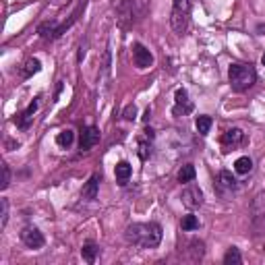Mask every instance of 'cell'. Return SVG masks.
Masks as SVG:
<instances>
[{
  "mask_svg": "<svg viewBox=\"0 0 265 265\" xmlns=\"http://www.w3.org/2000/svg\"><path fill=\"white\" fill-rule=\"evenodd\" d=\"M126 242L135 244L139 249H155L162 242V226L149 222V224H131L124 230Z\"/></svg>",
  "mask_w": 265,
  "mask_h": 265,
  "instance_id": "cell-1",
  "label": "cell"
},
{
  "mask_svg": "<svg viewBox=\"0 0 265 265\" xmlns=\"http://www.w3.org/2000/svg\"><path fill=\"white\" fill-rule=\"evenodd\" d=\"M228 81L234 91H247L257 81V71L253 68V64L234 62L228 68Z\"/></svg>",
  "mask_w": 265,
  "mask_h": 265,
  "instance_id": "cell-2",
  "label": "cell"
},
{
  "mask_svg": "<svg viewBox=\"0 0 265 265\" xmlns=\"http://www.w3.org/2000/svg\"><path fill=\"white\" fill-rule=\"evenodd\" d=\"M193 6H195V0H174L172 15H170V25H172V29L176 33L182 35L186 31Z\"/></svg>",
  "mask_w": 265,
  "mask_h": 265,
  "instance_id": "cell-3",
  "label": "cell"
},
{
  "mask_svg": "<svg viewBox=\"0 0 265 265\" xmlns=\"http://www.w3.org/2000/svg\"><path fill=\"white\" fill-rule=\"evenodd\" d=\"M182 203H184V207H189V209H197L203 205V191L199 189L197 184H191L182 191Z\"/></svg>",
  "mask_w": 265,
  "mask_h": 265,
  "instance_id": "cell-4",
  "label": "cell"
},
{
  "mask_svg": "<svg viewBox=\"0 0 265 265\" xmlns=\"http://www.w3.org/2000/svg\"><path fill=\"white\" fill-rule=\"evenodd\" d=\"M133 60L137 68H149L153 64V54L139 42L133 44Z\"/></svg>",
  "mask_w": 265,
  "mask_h": 265,
  "instance_id": "cell-5",
  "label": "cell"
},
{
  "mask_svg": "<svg viewBox=\"0 0 265 265\" xmlns=\"http://www.w3.org/2000/svg\"><path fill=\"white\" fill-rule=\"evenodd\" d=\"M21 240H23L25 247H29V249H42L44 242H46L44 240V234L37 230V228H33V226H27V228H23Z\"/></svg>",
  "mask_w": 265,
  "mask_h": 265,
  "instance_id": "cell-6",
  "label": "cell"
},
{
  "mask_svg": "<svg viewBox=\"0 0 265 265\" xmlns=\"http://www.w3.org/2000/svg\"><path fill=\"white\" fill-rule=\"evenodd\" d=\"M174 116H184V114H191L193 112V102L189 100V93L186 89H176L174 93Z\"/></svg>",
  "mask_w": 265,
  "mask_h": 265,
  "instance_id": "cell-7",
  "label": "cell"
},
{
  "mask_svg": "<svg viewBox=\"0 0 265 265\" xmlns=\"http://www.w3.org/2000/svg\"><path fill=\"white\" fill-rule=\"evenodd\" d=\"M37 108H40V97H35V100L23 110V114L17 118V126H19L21 131H27L29 126H31L33 116H35V112H37Z\"/></svg>",
  "mask_w": 265,
  "mask_h": 265,
  "instance_id": "cell-8",
  "label": "cell"
},
{
  "mask_svg": "<svg viewBox=\"0 0 265 265\" xmlns=\"http://www.w3.org/2000/svg\"><path fill=\"white\" fill-rule=\"evenodd\" d=\"M100 131L95 129V126H85V129L81 131V141H79V147L81 151H89L91 147L100 141Z\"/></svg>",
  "mask_w": 265,
  "mask_h": 265,
  "instance_id": "cell-9",
  "label": "cell"
},
{
  "mask_svg": "<svg viewBox=\"0 0 265 265\" xmlns=\"http://www.w3.org/2000/svg\"><path fill=\"white\" fill-rule=\"evenodd\" d=\"M236 186H238L236 178H234L232 172H228V170H222L218 174V178H215V189L220 193H232Z\"/></svg>",
  "mask_w": 265,
  "mask_h": 265,
  "instance_id": "cell-10",
  "label": "cell"
},
{
  "mask_svg": "<svg viewBox=\"0 0 265 265\" xmlns=\"http://www.w3.org/2000/svg\"><path fill=\"white\" fill-rule=\"evenodd\" d=\"M100 174H93L89 180L85 182V186H83V191H81V197L85 199V201H93L95 197H97V189H100Z\"/></svg>",
  "mask_w": 265,
  "mask_h": 265,
  "instance_id": "cell-11",
  "label": "cell"
},
{
  "mask_svg": "<svg viewBox=\"0 0 265 265\" xmlns=\"http://www.w3.org/2000/svg\"><path fill=\"white\" fill-rule=\"evenodd\" d=\"M244 139V133L240 129H228L222 135V145H238Z\"/></svg>",
  "mask_w": 265,
  "mask_h": 265,
  "instance_id": "cell-12",
  "label": "cell"
},
{
  "mask_svg": "<svg viewBox=\"0 0 265 265\" xmlns=\"http://www.w3.org/2000/svg\"><path fill=\"white\" fill-rule=\"evenodd\" d=\"M195 176H197V170H195V166L193 164H186V166H182V168L178 170V182L180 184H189V182H193L195 180Z\"/></svg>",
  "mask_w": 265,
  "mask_h": 265,
  "instance_id": "cell-13",
  "label": "cell"
},
{
  "mask_svg": "<svg viewBox=\"0 0 265 265\" xmlns=\"http://www.w3.org/2000/svg\"><path fill=\"white\" fill-rule=\"evenodd\" d=\"M40 71H42V62L37 60V58H29V60L25 62V66H23V71H21V77L23 79H29L31 75L40 73Z\"/></svg>",
  "mask_w": 265,
  "mask_h": 265,
  "instance_id": "cell-14",
  "label": "cell"
},
{
  "mask_svg": "<svg viewBox=\"0 0 265 265\" xmlns=\"http://www.w3.org/2000/svg\"><path fill=\"white\" fill-rule=\"evenodd\" d=\"M114 174H116V178H118L120 182H126L131 178V174H133L131 164L129 162H118L116 164V168H114Z\"/></svg>",
  "mask_w": 265,
  "mask_h": 265,
  "instance_id": "cell-15",
  "label": "cell"
},
{
  "mask_svg": "<svg viewBox=\"0 0 265 265\" xmlns=\"http://www.w3.org/2000/svg\"><path fill=\"white\" fill-rule=\"evenodd\" d=\"M97 251H100V249H97V244L95 242H85L83 244V249H81V257L87 261V263H93L95 261V257H97Z\"/></svg>",
  "mask_w": 265,
  "mask_h": 265,
  "instance_id": "cell-16",
  "label": "cell"
},
{
  "mask_svg": "<svg viewBox=\"0 0 265 265\" xmlns=\"http://www.w3.org/2000/svg\"><path fill=\"white\" fill-rule=\"evenodd\" d=\"M73 141H75V133L71 131V129H64V131H60L56 135V143H58V147H71L73 145Z\"/></svg>",
  "mask_w": 265,
  "mask_h": 265,
  "instance_id": "cell-17",
  "label": "cell"
},
{
  "mask_svg": "<svg viewBox=\"0 0 265 265\" xmlns=\"http://www.w3.org/2000/svg\"><path fill=\"white\" fill-rule=\"evenodd\" d=\"M234 170H236L238 174H249L253 170V160L249 158V155H242V158H238L236 162H234Z\"/></svg>",
  "mask_w": 265,
  "mask_h": 265,
  "instance_id": "cell-18",
  "label": "cell"
},
{
  "mask_svg": "<svg viewBox=\"0 0 265 265\" xmlns=\"http://www.w3.org/2000/svg\"><path fill=\"white\" fill-rule=\"evenodd\" d=\"M56 29H58V25L54 23V21H46V23H42L40 27H37V33H40L42 37H50V40H54V35H56Z\"/></svg>",
  "mask_w": 265,
  "mask_h": 265,
  "instance_id": "cell-19",
  "label": "cell"
},
{
  "mask_svg": "<svg viewBox=\"0 0 265 265\" xmlns=\"http://www.w3.org/2000/svg\"><path fill=\"white\" fill-rule=\"evenodd\" d=\"M180 228H182L184 232H193V230H197V228H199V218H197V215H193V213L184 215V218L180 220Z\"/></svg>",
  "mask_w": 265,
  "mask_h": 265,
  "instance_id": "cell-20",
  "label": "cell"
},
{
  "mask_svg": "<svg viewBox=\"0 0 265 265\" xmlns=\"http://www.w3.org/2000/svg\"><path fill=\"white\" fill-rule=\"evenodd\" d=\"M224 263H226V265H240V263H242L240 251H238L236 247L228 249V251H226V255H224Z\"/></svg>",
  "mask_w": 265,
  "mask_h": 265,
  "instance_id": "cell-21",
  "label": "cell"
},
{
  "mask_svg": "<svg viewBox=\"0 0 265 265\" xmlns=\"http://www.w3.org/2000/svg\"><path fill=\"white\" fill-rule=\"evenodd\" d=\"M211 124H213L211 116H197V120H195V126H197L199 135H207L209 129H211Z\"/></svg>",
  "mask_w": 265,
  "mask_h": 265,
  "instance_id": "cell-22",
  "label": "cell"
},
{
  "mask_svg": "<svg viewBox=\"0 0 265 265\" xmlns=\"http://www.w3.org/2000/svg\"><path fill=\"white\" fill-rule=\"evenodd\" d=\"M8 224V199H0V228H6Z\"/></svg>",
  "mask_w": 265,
  "mask_h": 265,
  "instance_id": "cell-23",
  "label": "cell"
},
{
  "mask_svg": "<svg viewBox=\"0 0 265 265\" xmlns=\"http://www.w3.org/2000/svg\"><path fill=\"white\" fill-rule=\"evenodd\" d=\"M149 155H151V143L145 141V139H141V141H139V158H141V160H147Z\"/></svg>",
  "mask_w": 265,
  "mask_h": 265,
  "instance_id": "cell-24",
  "label": "cell"
},
{
  "mask_svg": "<svg viewBox=\"0 0 265 265\" xmlns=\"http://www.w3.org/2000/svg\"><path fill=\"white\" fill-rule=\"evenodd\" d=\"M8 184H11V168H8L6 164H2V182H0V189H8Z\"/></svg>",
  "mask_w": 265,
  "mask_h": 265,
  "instance_id": "cell-25",
  "label": "cell"
},
{
  "mask_svg": "<svg viewBox=\"0 0 265 265\" xmlns=\"http://www.w3.org/2000/svg\"><path fill=\"white\" fill-rule=\"evenodd\" d=\"M122 118H124V120H135V118H137V106H135V104H129V106L124 108Z\"/></svg>",
  "mask_w": 265,
  "mask_h": 265,
  "instance_id": "cell-26",
  "label": "cell"
},
{
  "mask_svg": "<svg viewBox=\"0 0 265 265\" xmlns=\"http://www.w3.org/2000/svg\"><path fill=\"white\" fill-rule=\"evenodd\" d=\"M60 91H62V81H58V85H56V93H54V100L58 97V93H60Z\"/></svg>",
  "mask_w": 265,
  "mask_h": 265,
  "instance_id": "cell-27",
  "label": "cell"
},
{
  "mask_svg": "<svg viewBox=\"0 0 265 265\" xmlns=\"http://www.w3.org/2000/svg\"><path fill=\"white\" fill-rule=\"evenodd\" d=\"M149 116H151V110H149V108H147V110H145V114H143V120L147 122V120H149Z\"/></svg>",
  "mask_w": 265,
  "mask_h": 265,
  "instance_id": "cell-28",
  "label": "cell"
},
{
  "mask_svg": "<svg viewBox=\"0 0 265 265\" xmlns=\"http://www.w3.org/2000/svg\"><path fill=\"white\" fill-rule=\"evenodd\" d=\"M261 62H263V66H265V54H263V56H261Z\"/></svg>",
  "mask_w": 265,
  "mask_h": 265,
  "instance_id": "cell-29",
  "label": "cell"
}]
</instances>
